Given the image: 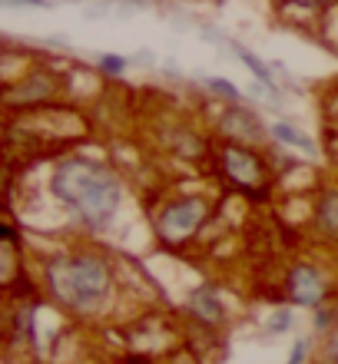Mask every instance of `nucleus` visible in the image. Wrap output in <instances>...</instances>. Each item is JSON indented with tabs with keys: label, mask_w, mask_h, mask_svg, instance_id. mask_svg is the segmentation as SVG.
I'll list each match as a JSON object with an SVG mask.
<instances>
[{
	"label": "nucleus",
	"mask_w": 338,
	"mask_h": 364,
	"mask_svg": "<svg viewBox=\"0 0 338 364\" xmlns=\"http://www.w3.org/2000/svg\"><path fill=\"white\" fill-rule=\"evenodd\" d=\"M223 129L226 133H239L242 139H259L262 136L259 119H255L249 109H232V113L223 119Z\"/></svg>",
	"instance_id": "nucleus-6"
},
{
	"label": "nucleus",
	"mask_w": 338,
	"mask_h": 364,
	"mask_svg": "<svg viewBox=\"0 0 338 364\" xmlns=\"http://www.w3.org/2000/svg\"><path fill=\"white\" fill-rule=\"evenodd\" d=\"M289 291L295 305H319L322 295H325V285H322V275L312 265H299L289 278Z\"/></svg>",
	"instance_id": "nucleus-4"
},
{
	"label": "nucleus",
	"mask_w": 338,
	"mask_h": 364,
	"mask_svg": "<svg viewBox=\"0 0 338 364\" xmlns=\"http://www.w3.org/2000/svg\"><path fill=\"white\" fill-rule=\"evenodd\" d=\"M123 67H126V63L120 57H103V70H107V73H120Z\"/></svg>",
	"instance_id": "nucleus-13"
},
{
	"label": "nucleus",
	"mask_w": 338,
	"mask_h": 364,
	"mask_svg": "<svg viewBox=\"0 0 338 364\" xmlns=\"http://www.w3.org/2000/svg\"><path fill=\"white\" fill-rule=\"evenodd\" d=\"M226 173L232 176V179L239 182V186H259L262 182V169H259V159L249 153H242V149H226Z\"/></svg>",
	"instance_id": "nucleus-5"
},
{
	"label": "nucleus",
	"mask_w": 338,
	"mask_h": 364,
	"mask_svg": "<svg viewBox=\"0 0 338 364\" xmlns=\"http://www.w3.org/2000/svg\"><path fill=\"white\" fill-rule=\"evenodd\" d=\"M295 7H322V4H329V0H292Z\"/></svg>",
	"instance_id": "nucleus-16"
},
{
	"label": "nucleus",
	"mask_w": 338,
	"mask_h": 364,
	"mask_svg": "<svg viewBox=\"0 0 338 364\" xmlns=\"http://www.w3.org/2000/svg\"><path fill=\"white\" fill-rule=\"evenodd\" d=\"M272 133L279 136L282 143H292V146H299V149H305V153H312V139L309 136H302L299 129H292L289 123H275L272 126Z\"/></svg>",
	"instance_id": "nucleus-9"
},
{
	"label": "nucleus",
	"mask_w": 338,
	"mask_h": 364,
	"mask_svg": "<svg viewBox=\"0 0 338 364\" xmlns=\"http://www.w3.org/2000/svg\"><path fill=\"white\" fill-rule=\"evenodd\" d=\"M285 325H289V311H279V315L272 318V331H285Z\"/></svg>",
	"instance_id": "nucleus-14"
},
{
	"label": "nucleus",
	"mask_w": 338,
	"mask_h": 364,
	"mask_svg": "<svg viewBox=\"0 0 338 364\" xmlns=\"http://www.w3.org/2000/svg\"><path fill=\"white\" fill-rule=\"evenodd\" d=\"M239 57H242V63H245V67H249L252 73H255V77L262 80V83H269V70L262 67V63H259V60H255V57H252L249 50H242V47H239Z\"/></svg>",
	"instance_id": "nucleus-11"
},
{
	"label": "nucleus",
	"mask_w": 338,
	"mask_h": 364,
	"mask_svg": "<svg viewBox=\"0 0 338 364\" xmlns=\"http://www.w3.org/2000/svg\"><path fill=\"white\" fill-rule=\"evenodd\" d=\"M50 83L43 77L33 80V87H20V90H7V103H17V100H37V96H47Z\"/></svg>",
	"instance_id": "nucleus-10"
},
{
	"label": "nucleus",
	"mask_w": 338,
	"mask_h": 364,
	"mask_svg": "<svg viewBox=\"0 0 338 364\" xmlns=\"http://www.w3.org/2000/svg\"><path fill=\"white\" fill-rule=\"evenodd\" d=\"M206 219V202L203 199H183L169 205L163 212V219H159V232H163V239L169 242H183L186 235H193Z\"/></svg>",
	"instance_id": "nucleus-3"
},
{
	"label": "nucleus",
	"mask_w": 338,
	"mask_h": 364,
	"mask_svg": "<svg viewBox=\"0 0 338 364\" xmlns=\"http://www.w3.org/2000/svg\"><path fill=\"white\" fill-rule=\"evenodd\" d=\"M193 311L203 318V321H213V325L223 318V305H219V298H216L209 288H199L193 295Z\"/></svg>",
	"instance_id": "nucleus-7"
},
{
	"label": "nucleus",
	"mask_w": 338,
	"mask_h": 364,
	"mask_svg": "<svg viewBox=\"0 0 338 364\" xmlns=\"http://www.w3.org/2000/svg\"><path fill=\"white\" fill-rule=\"evenodd\" d=\"M319 222L329 235H338V192H325L319 202Z\"/></svg>",
	"instance_id": "nucleus-8"
},
{
	"label": "nucleus",
	"mask_w": 338,
	"mask_h": 364,
	"mask_svg": "<svg viewBox=\"0 0 338 364\" xmlns=\"http://www.w3.org/2000/svg\"><path fill=\"white\" fill-rule=\"evenodd\" d=\"M7 4H30V7H50L53 0H7Z\"/></svg>",
	"instance_id": "nucleus-15"
},
{
	"label": "nucleus",
	"mask_w": 338,
	"mask_h": 364,
	"mask_svg": "<svg viewBox=\"0 0 338 364\" xmlns=\"http://www.w3.org/2000/svg\"><path fill=\"white\" fill-rule=\"evenodd\" d=\"M209 90H216V93L229 96V100H239V90H236V87H229L226 80H209Z\"/></svg>",
	"instance_id": "nucleus-12"
},
{
	"label": "nucleus",
	"mask_w": 338,
	"mask_h": 364,
	"mask_svg": "<svg viewBox=\"0 0 338 364\" xmlns=\"http://www.w3.org/2000/svg\"><path fill=\"white\" fill-rule=\"evenodd\" d=\"M53 192L93 225L107 222L116 212V202H120L116 176L107 166L90 163V159H73V163L60 166L53 173Z\"/></svg>",
	"instance_id": "nucleus-1"
},
{
	"label": "nucleus",
	"mask_w": 338,
	"mask_h": 364,
	"mask_svg": "<svg viewBox=\"0 0 338 364\" xmlns=\"http://www.w3.org/2000/svg\"><path fill=\"white\" fill-rule=\"evenodd\" d=\"M302 358H305V345H295V355L289 358V364H302Z\"/></svg>",
	"instance_id": "nucleus-17"
},
{
	"label": "nucleus",
	"mask_w": 338,
	"mask_h": 364,
	"mask_svg": "<svg viewBox=\"0 0 338 364\" xmlns=\"http://www.w3.org/2000/svg\"><path fill=\"white\" fill-rule=\"evenodd\" d=\"M50 285L60 295V301H67L70 308L93 311L107 298L110 275L100 259L80 255V259H63L57 265H50Z\"/></svg>",
	"instance_id": "nucleus-2"
}]
</instances>
